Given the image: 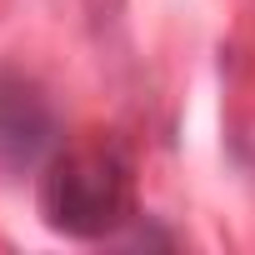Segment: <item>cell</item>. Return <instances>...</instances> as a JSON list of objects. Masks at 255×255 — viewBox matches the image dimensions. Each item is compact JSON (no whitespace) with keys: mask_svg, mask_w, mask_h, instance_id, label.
<instances>
[{"mask_svg":"<svg viewBox=\"0 0 255 255\" xmlns=\"http://www.w3.org/2000/svg\"><path fill=\"white\" fill-rule=\"evenodd\" d=\"M40 215L55 235H70V240L125 235L135 225L130 160L105 140L55 150L40 165Z\"/></svg>","mask_w":255,"mask_h":255,"instance_id":"cell-1","label":"cell"},{"mask_svg":"<svg viewBox=\"0 0 255 255\" xmlns=\"http://www.w3.org/2000/svg\"><path fill=\"white\" fill-rule=\"evenodd\" d=\"M60 150V125L50 100L25 75H0V170H40Z\"/></svg>","mask_w":255,"mask_h":255,"instance_id":"cell-2","label":"cell"}]
</instances>
